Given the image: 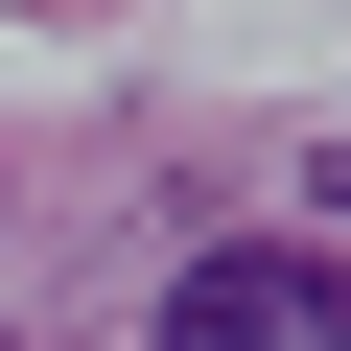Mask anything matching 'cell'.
<instances>
[{
  "label": "cell",
  "instance_id": "1",
  "mask_svg": "<svg viewBox=\"0 0 351 351\" xmlns=\"http://www.w3.org/2000/svg\"><path fill=\"white\" fill-rule=\"evenodd\" d=\"M164 351H304L281 328V258H188L164 281Z\"/></svg>",
  "mask_w": 351,
  "mask_h": 351
}]
</instances>
